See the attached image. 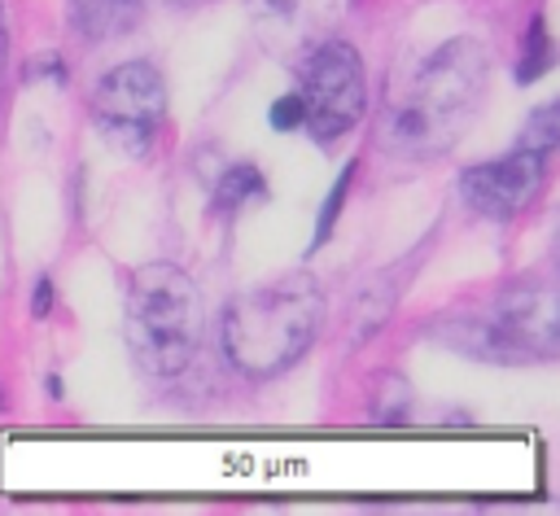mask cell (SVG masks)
Segmentation results:
<instances>
[{"mask_svg":"<svg viewBox=\"0 0 560 516\" xmlns=\"http://www.w3.org/2000/svg\"><path fill=\"white\" fill-rule=\"evenodd\" d=\"M350 179H354V166H346V171L337 175V184H332V192H328V201H324V210H319V223H315V245L328 241V232H332V223H337V214H341V201H346Z\"/></svg>","mask_w":560,"mask_h":516,"instance_id":"cell-13","label":"cell"},{"mask_svg":"<svg viewBox=\"0 0 560 516\" xmlns=\"http://www.w3.org/2000/svg\"><path fill=\"white\" fill-rule=\"evenodd\" d=\"M140 0H70V17L92 39H114L136 26Z\"/></svg>","mask_w":560,"mask_h":516,"instance_id":"cell-9","label":"cell"},{"mask_svg":"<svg viewBox=\"0 0 560 516\" xmlns=\"http://www.w3.org/2000/svg\"><path fill=\"white\" fill-rule=\"evenodd\" d=\"M525 149H534V153H551L556 149V105H542L534 118H529V127H525Z\"/></svg>","mask_w":560,"mask_h":516,"instance_id":"cell-12","label":"cell"},{"mask_svg":"<svg viewBox=\"0 0 560 516\" xmlns=\"http://www.w3.org/2000/svg\"><path fill=\"white\" fill-rule=\"evenodd\" d=\"M486 337V354L494 359H551L556 354V297L542 293H512L499 310L477 328Z\"/></svg>","mask_w":560,"mask_h":516,"instance_id":"cell-6","label":"cell"},{"mask_svg":"<svg viewBox=\"0 0 560 516\" xmlns=\"http://www.w3.org/2000/svg\"><path fill=\"white\" fill-rule=\"evenodd\" d=\"M271 127H276V131L302 127V92H289V96H280V101L271 105Z\"/></svg>","mask_w":560,"mask_h":516,"instance_id":"cell-14","label":"cell"},{"mask_svg":"<svg viewBox=\"0 0 560 516\" xmlns=\"http://www.w3.org/2000/svg\"><path fill=\"white\" fill-rule=\"evenodd\" d=\"M201 341V293L175 262H144L127 284V345L153 376L188 367Z\"/></svg>","mask_w":560,"mask_h":516,"instance_id":"cell-3","label":"cell"},{"mask_svg":"<svg viewBox=\"0 0 560 516\" xmlns=\"http://www.w3.org/2000/svg\"><path fill=\"white\" fill-rule=\"evenodd\" d=\"M254 197H262V175H258V166H249V162L228 166L223 179L214 184V206H219V210H236V206H245V201H254Z\"/></svg>","mask_w":560,"mask_h":516,"instance_id":"cell-10","label":"cell"},{"mask_svg":"<svg viewBox=\"0 0 560 516\" xmlns=\"http://www.w3.org/2000/svg\"><path fill=\"white\" fill-rule=\"evenodd\" d=\"M92 118L118 149L149 153V144L166 118L162 74L149 61H127V66L101 74V83L92 92Z\"/></svg>","mask_w":560,"mask_h":516,"instance_id":"cell-4","label":"cell"},{"mask_svg":"<svg viewBox=\"0 0 560 516\" xmlns=\"http://www.w3.org/2000/svg\"><path fill=\"white\" fill-rule=\"evenodd\" d=\"M254 35L276 57L311 52L337 17V0H245Z\"/></svg>","mask_w":560,"mask_h":516,"instance_id":"cell-8","label":"cell"},{"mask_svg":"<svg viewBox=\"0 0 560 516\" xmlns=\"http://www.w3.org/2000/svg\"><path fill=\"white\" fill-rule=\"evenodd\" d=\"M538 179H542V153L534 149H516L499 162H481V166H468L459 188H464V201L490 219H508L516 210L529 206V197L538 192Z\"/></svg>","mask_w":560,"mask_h":516,"instance_id":"cell-7","label":"cell"},{"mask_svg":"<svg viewBox=\"0 0 560 516\" xmlns=\"http://www.w3.org/2000/svg\"><path fill=\"white\" fill-rule=\"evenodd\" d=\"M363 61L350 44H315L302 83V127L315 140H337L363 118Z\"/></svg>","mask_w":560,"mask_h":516,"instance_id":"cell-5","label":"cell"},{"mask_svg":"<svg viewBox=\"0 0 560 516\" xmlns=\"http://www.w3.org/2000/svg\"><path fill=\"white\" fill-rule=\"evenodd\" d=\"M486 48L477 39H446L433 48L385 105V140L407 157L446 153L472 122L486 96Z\"/></svg>","mask_w":560,"mask_h":516,"instance_id":"cell-1","label":"cell"},{"mask_svg":"<svg viewBox=\"0 0 560 516\" xmlns=\"http://www.w3.org/2000/svg\"><path fill=\"white\" fill-rule=\"evenodd\" d=\"M4 48H9V35H4V4H0V61H4Z\"/></svg>","mask_w":560,"mask_h":516,"instance_id":"cell-16","label":"cell"},{"mask_svg":"<svg viewBox=\"0 0 560 516\" xmlns=\"http://www.w3.org/2000/svg\"><path fill=\"white\" fill-rule=\"evenodd\" d=\"M547 57H551V48H547V35H542V22H534V31L525 35V61H521V70H516V79H521V83H529V79H538V74L547 70Z\"/></svg>","mask_w":560,"mask_h":516,"instance_id":"cell-11","label":"cell"},{"mask_svg":"<svg viewBox=\"0 0 560 516\" xmlns=\"http://www.w3.org/2000/svg\"><path fill=\"white\" fill-rule=\"evenodd\" d=\"M324 324V293L311 275H284L241 293L223 315V350L249 376L298 363Z\"/></svg>","mask_w":560,"mask_h":516,"instance_id":"cell-2","label":"cell"},{"mask_svg":"<svg viewBox=\"0 0 560 516\" xmlns=\"http://www.w3.org/2000/svg\"><path fill=\"white\" fill-rule=\"evenodd\" d=\"M48 306H52V284L39 280V284H35V297H31V315H44Z\"/></svg>","mask_w":560,"mask_h":516,"instance_id":"cell-15","label":"cell"}]
</instances>
